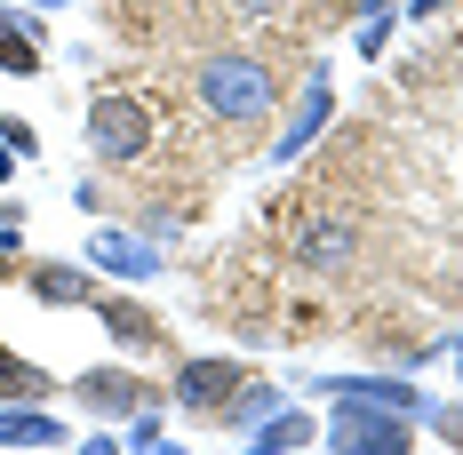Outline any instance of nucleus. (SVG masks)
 <instances>
[{
  "instance_id": "nucleus-4",
  "label": "nucleus",
  "mask_w": 463,
  "mask_h": 455,
  "mask_svg": "<svg viewBox=\"0 0 463 455\" xmlns=\"http://www.w3.org/2000/svg\"><path fill=\"white\" fill-rule=\"evenodd\" d=\"M232 384H240V367H232V360H192L184 375H176V400H184V408H200V415H224L232 400H240Z\"/></svg>"
},
{
  "instance_id": "nucleus-1",
  "label": "nucleus",
  "mask_w": 463,
  "mask_h": 455,
  "mask_svg": "<svg viewBox=\"0 0 463 455\" xmlns=\"http://www.w3.org/2000/svg\"><path fill=\"white\" fill-rule=\"evenodd\" d=\"M200 104L216 112V120H264L272 112V72L256 64V56H208L200 64Z\"/></svg>"
},
{
  "instance_id": "nucleus-3",
  "label": "nucleus",
  "mask_w": 463,
  "mask_h": 455,
  "mask_svg": "<svg viewBox=\"0 0 463 455\" xmlns=\"http://www.w3.org/2000/svg\"><path fill=\"white\" fill-rule=\"evenodd\" d=\"M89 128H96V152L104 160H137L144 144H152V112H144L137 96H96Z\"/></svg>"
},
{
  "instance_id": "nucleus-15",
  "label": "nucleus",
  "mask_w": 463,
  "mask_h": 455,
  "mask_svg": "<svg viewBox=\"0 0 463 455\" xmlns=\"http://www.w3.org/2000/svg\"><path fill=\"white\" fill-rule=\"evenodd\" d=\"M439 431H448V440H463V408H456V415L439 408Z\"/></svg>"
},
{
  "instance_id": "nucleus-12",
  "label": "nucleus",
  "mask_w": 463,
  "mask_h": 455,
  "mask_svg": "<svg viewBox=\"0 0 463 455\" xmlns=\"http://www.w3.org/2000/svg\"><path fill=\"white\" fill-rule=\"evenodd\" d=\"M304 440H312V423H304V415H279L272 431H264V448H304Z\"/></svg>"
},
{
  "instance_id": "nucleus-9",
  "label": "nucleus",
  "mask_w": 463,
  "mask_h": 455,
  "mask_svg": "<svg viewBox=\"0 0 463 455\" xmlns=\"http://www.w3.org/2000/svg\"><path fill=\"white\" fill-rule=\"evenodd\" d=\"M104 327H112L120 344H137V352H152V344H160V319L137 312V304H104Z\"/></svg>"
},
{
  "instance_id": "nucleus-5",
  "label": "nucleus",
  "mask_w": 463,
  "mask_h": 455,
  "mask_svg": "<svg viewBox=\"0 0 463 455\" xmlns=\"http://www.w3.org/2000/svg\"><path fill=\"white\" fill-rule=\"evenodd\" d=\"M89 256H96V264H104V272H128V280H144V272H160V256H152V248H144V240H128V232H104V240H96Z\"/></svg>"
},
{
  "instance_id": "nucleus-16",
  "label": "nucleus",
  "mask_w": 463,
  "mask_h": 455,
  "mask_svg": "<svg viewBox=\"0 0 463 455\" xmlns=\"http://www.w3.org/2000/svg\"><path fill=\"white\" fill-rule=\"evenodd\" d=\"M8 168H16V152H8V144H0V184H8Z\"/></svg>"
},
{
  "instance_id": "nucleus-10",
  "label": "nucleus",
  "mask_w": 463,
  "mask_h": 455,
  "mask_svg": "<svg viewBox=\"0 0 463 455\" xmlns=\"http://www.w3.org/2000/svg\"><path fill=\"white\" fill-rule=\"evenodd\" d=\"M48 392V375L33 360H16V352H0V400H41Z\"/></svg>"
},
{
  "instance_id": "nucleus-7",
  "label": "nucleus",
  "mask_w": 463,
  "mask_h": 455,
  "mask_svg": "<svg viewBox=\"0 0 463 455\" xmlns=\"http://www.w3.org/2000/svg\"><path fill=\"white\" fill-rule=\"evenodd\" d=\"M80 400L89 408H137V375H120V367H96V375H80Z\"/></svg>"
},
{
  "instance_id": "nucleus-6",
  "label": "nucleus",
  "mask_w": 463,
  "mask_h": 455,
  "mask_svg": "<svg viewBox=\"0 0 463 455\" xmlns=\"http://www.w3.org/2000/svg\"><path fill=\"white\" fill-rule=\"evenodd\" d=\"M296 256H304L312 272H320V264H344V256H352V224H304Z\"/></svg>"
},
{
  "instance_id": "nucleus-2",
  "label": "nucleus",
  "mask_w": 463,
  "mask_h": 455,
  "mask_svg": "<svg viewBox=\"0 0 463 455\" xmlns=\"http://www.w3.org/2000/svg\"><path fill=\"white\" fill-rule=\"evenodd\" d=\"M327 448H344V455H375V448L400 455V448H408V415H400V408L383 415V408H368L360 392H344V408L327 415Z\"/></svg>"
},
{
  "instance_id": "nucleus-13",
  "label": "nucleus",
  "mask_w": 463,
  "mask_h": 455,
  "mask_svg": "<svg viewBox=\"0 0 463 455\" xmlns=\"http://www.w3.org/2000/svg\"><path fill=\"white\" fill-rule=\"evenodd\" d=\"M41 296L48 304H72L80 296V272H41Z\"/></svg>"
},
{
  "instance_id": "nucleus-8",
  "label": "nucleus",
  "mask_w": 463,
  "mask_h": 455,
  "mask_svg": "<svg viewBox=\"0 0 463 455\" xmlns=\"http://www.w3.org/2000/svg\"><path fill=\"white\" fill-rule=\"evenodd\" d=\"M0 72H16V81L41 72V48H33V33H24L16 16H0Z\"/></svg>"
},
{
  "instance_id": "nucleus-18",
  "label": "nucleus",
  "mask_w": 463,
  "mask_h": 455,
  "mask_svg": "<svg viewBox=\"0 0 463 455\" xmlns=\"http://www.w3.org/2000/svg\"><path fill=\"white\" fill-rule=\"evenodd\" d=\"M41 8H56V0H41Z\"/></svg>"
},
{
  "instance_id": "nucleus-11",
  "label": "nucleus",
  "mask_w": 463,
  "mask_h": 455,
  "mask_svg": "<svg viewBox=\"0 0 463 455\" xmlns=\"http://www.w3.org/2000/svg\"><path fill=\"white\" fill-rule=\"evenodd\" d=\"M0 440H24V448H41V440H56V423H48V415H24V408H0Z\"/></svg>"
},
{
  "instance_id": "nucleus-14",
  "label": "nucleus",
  "mask_w": 463,
  "mask_h": 455,
  "mask_svg": "<svg viewBox=\"0 0 463 455\" xmlns=\"http://www.w3.org/2000/svg\"><path fill=\"white\" fill-rule=\"evenodd\" d=\"M240 16H279V0H232Z\"/></svg>"
},
{
  "instance_id": "nucleus-17",
  "label": "nucleus",
  "mask_w": 463,
  "mask_h": 455,
  "mask_svg": "<svg viewBox=\"0 0 463 455\" xmlns=\"http://www.w3.org/2000/svg\"><path fill=\"white\" fill-rule=\"evenodd\" d=\"M0 280H8V256H0Z\"/></svg>"
}]
</instances>
